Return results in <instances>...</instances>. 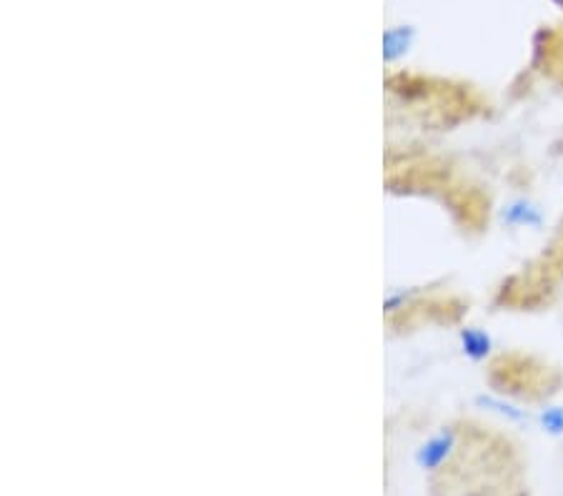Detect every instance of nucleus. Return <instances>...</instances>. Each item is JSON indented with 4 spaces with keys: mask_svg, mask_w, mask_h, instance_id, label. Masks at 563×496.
<instances>
[{
    "mask_svg": "<svg viewBox=\"0 0 563 496\" xmlns=\"http://www.w3.org/2000/svg\"><path fill=\"white\" fill-rule=\"evenodd\" d=\"M539 427L549 437H563V406H543L539 414Z\"/></svg>",
    "mask_w": 563,
    "mask_h": 496,
    "instance_id": "6",
    "label": "nucleus"
},
{
    "mask_svg": "<svg viewBox=\"0 0 563 496\" xmlns=\"http://www.w3.org/2000/svg\"><path fill=\"white\" fill-rule=\"evenodd\" d=\"M501 219L506 225H514V229H541L543 211L529 198H516V201L504 206Z\"/></svg>",
    "mask_w": 563,
    "mask_h": 496,
    "instance_id": "2",
    "label": "nucleus"
},
{
    "mask_svg": "<svg viewBox=\"0 0 563 496\" xmlns=\"http://www.w3.org/2000/svg\"><path fill=\"white\" fill-rule=\"evenodd\" d=\"M459 341H461L463 356H466L468 361H476V364H478V361H486L488 356H492V351H494L492 333L484 331V329H478V327L461 329Z\"/></svg>",
    "mask_w": 563,
    "mask_h": 496,
    "instance_id": "3",
    "label": "nucleus"
},
{
    "mask_svg": "<svg viewBox=\"0 0 563 496\" xmlns=\"http://www.w3.org/2000/svg\"><path fill=\"white\" fill-rule=\"evenodd\" d=\"M456 444V431L441 429L439 434H433L419 451H416V464H419L423 472H439V469H443V464L449 462V456L453 454Z\"/></svg>",
    "mask_w": 563,
    "mask_h": 496,
    "instance_id": "1",
    "label": "nucleus"
},
{
    "mask_svg": "<svg viewBox=\"0 0 563 496\" xmlns=\"http://www.w3.org/2000/svg\"><path fill=\"white\" fill-rule=\"evenodd\" d=\"M478 404L484 406V409L498 414V417H504L506 421H511V423L529 421V411L519 409V406H514V404H508L506 399H498V396H478Z\"/></svg>",
    "mask_w": 563,
    "mask_h": 496,
    "instance_id": "5",
    "label": "nucleus"
},
{
    "mask_svg": "<svg viewBox=\"0 0 563 496\" xmlns=\"http://www.w3.org/2000/svg\"><path fill=\"white\" fill-rule=\"evenodd\" d=\"M463 496H474V494H463Z\"/></svg>",
    "mask_w": 563,
    "mask_h": 496,
    "instance_id": "7",
    "label": "nucleus"
},
{
    "mask_svg": "<svg viewBox=\"0 0 563 496\" xmlns=\"http://www.w3.org/2000/svg\"><path fill=\"white\" fill-rule=\"evenodd\" d=\"M413 43V31L406 29V25H401V29H390L386 33L384 38V56L386 60H396L401 58L408 53V48H411Z\"/></svg>",
    "mask_w": 563,
    "mask_h": 496,
    "instance_id": "4",
    "label": "nucleus"
}]
</instances>
